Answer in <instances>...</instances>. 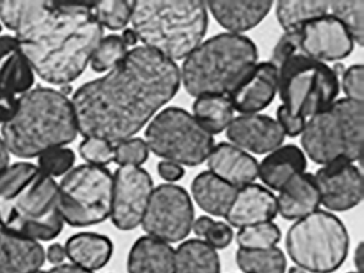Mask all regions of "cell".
Returning a JSON list of instances; mask_svg holds the SVG:
<instances>
[{
    "label": "cell",
    "mask_w": 364,
    "mask_h": 273,
    "mask_svg": "<svg viewBox=\"0 0 364 273\" xmlns=\"http://www.w3.org/2000/svg\"><path fill=\"white\" fill-rule=\"evenodd\" d=\"M148 157V145L140 138L127 139L114 146V161L120 166H139Z\"/></svg>",
    "instance_id": "obj_37"
},
{
    "label": "cell",
    "mask_w": 364,
    "mask_h": 273,
    "mask_svg": "<svg viewBox=\"0 0 364 273\" xmlns=\"http://www.w3.org/2000/svg\"><path fill=\"white\" fill-rule=\"evenodd\" d=\"M353 41L344 26L331 14L301 27V51L317 61H336L350 55Z\"/></svg>",
    "instance_id": "obj_15"
},
{
    "label": "cell",
    "mask_w": 364,
    "mask_h": 273,
    "mask_svg": "<svg viewBox=\"0 0 364 273\" xmlns=\"http://www.w3.org/2000/svg\"><path fill=\"white\" fill-rule=\"evenodd\" d=\"M80 153L89 164L104 166L114 159V146L100 138H86L80 143Z\"/></svg>",
    "instance_id": "obj_38"
},
{
    "label": "cell",
    "mask_w": 364,
    "mask_h": 273,
    "mask_svg": "<svg viewBox=\"0 0 364 273\" xmlns=\"http://www.w3.org/2000/svg\"><path fill=\"white\" fill-rule=\"evenodd\" d=\"M237 190L210 171L200 173L191 183V193L196 203L215 217H225Z\"/></svg>",
    "instance_id": "obj_26"
},
{
    "label": "cell",
    "mask_w": 364,
    "mask_h": 273,
    "mask_svg": "<svg viewBox=\"0 0 364 273\" xmlns=\"http://www.w3.org/2000/svg\"><path fill=\"white\" fill-rule=\"evenodd\" d=\"M18 107V98L0 87V124H5L14 117Z\"/></svg>",
    "instance_id": "obj_43"
},
{
    "label": "cell",
    "mask_w": 364,
    "mask_h": 273,
    "mask_svg": "<svg viewBox=\"0 0 364 273\" xmlns=\"http://www.w3.org/2000/svg\"><path fill=\"white\" fill-rule=\"evenodd\" d=\"M180 82L176 62L148 47H136L105 76L74 94L78 132L112 144L131 139L174 97Z\"/></svg>",
    "instance_id": "obj_1"
},
{
    "label": "cell",
    "mask_w": 364,
    "mask_h": 273,
    "mask_svg": "<svg viewBox=\"0 0 364 273\" xmlns=\"http://www.w3.org/2000/svg\"><path fill=\"white\" fill-rule=\"evenodd\" d=\"M236 262L244 273H285L287 259L278 247L266 250L240 249Z\"/></svg>",
    "instance_id": "obj_31"
},
{
    "label": "cell",
    "mask_w": 364,
    "mask_h": 273,
    "mask_svg": "<svg viewBox=\"0 0 364 273\" xmlns=\"http://www.w3.org/2000/svg\"><path fill=\"white\" fill-rule=\"evenodd\" d=\"M146 145L159 157L185 166H199L214 149V138L184 109L159 112L146 130Z\"/></svg>",
    "instance_id": "obj_10"
},
{
    "label": "cell",
    "mask_w": 364,
    "mask_h": 273,
    "mask_svg": "<svg viewBox=\"0 0 364 273\" xmlns=\"http://www.w3.org/2000/svg\"><path fill=\"white\" fill-rule=\"evenodd\" d=\"M46 273H93L92 271L86 270V269L82 268V267L76 266V264H59V266L55 267V268L50 269L48 272Z\"/></svg>",
    "instance_id": "obj_47"
},
{
    "label": "cell",
    "mask_w": 364,
    "mask_h": 273,
    "mask_svg": "<svg viewBox=\"0 0 364 273\" xmlns=\"http://www.w3.org/2000/svg\"><path fill=\"white\" fill-rule=\"evenodd\" d=\"M46 257L48 258L52 264L59 266L63 264L65 258L67 257V253H65V247L59 245V243H54L48 247V253L46 254Z\"/></svg>",
    "instance_id": "obj_45"
},
{
    "label": "cell",
    "mask_w": 364,
    "mask_h": 273,
    "mask_svg": "<svg viewBox=\"0 0 364 273\" xmlns=\"http://www.w3.org/2000/svg\"><path fill=\"white\" fill-rule=\"evenodd\" d=\"M277 119H278L277 122L282 128L284 134L289 136H296L302 134L306 123V119L294 115L283 105H281L277 110Z\"/></svg>",
    "instance_id": "obj_42"
},
{
    "label": "cell",
    "mask_w": 364,
    "mask_h": 273,
    "mask_svg": "<svg viewBox=\"0 0 364 273\" xmlns=\"http://www.w3.org/2000/svg\"><path fill=\"white\" fill-rule=\"evenodd\" d=\"M280 238V228L272 222L240 228L236 236L238 245L244 250L272 249L276 247Z\"/></svg>",
    "instance_id": "obj_33"
},
{
    "label": "cell",
    "mask_w": 364,
    "mask_h": 273,
    "mask_svg": "<svg viewBox=\"0 0 364 273\" xmlns=\"http://www.w3.org/2000/svg\"><path fill=\"white\" fill-rule=\"evenodd\" d=\"M153 190L152 178L144 168L121 166L116 171L110 217L119 230H131L141 224Z\"/></svg>",
    "instance_id": "obj_13"
},
{
    "label": "cell",
    "mask_w": 364,
    "mask_h": 273,
    "mask_svg": "<svg viewBox=\"0 0 364 273\" xmlns=\"http://www.w3.org/2000/svg\"><path fill=\"white\" fill-rule=\"evenodd\" d=\"M306 168L304 151L294 144L270 151L259 166V176L267 187L280 191L287 181L301 174Z\"/></svg>",
    "instance_id": "obj_23"
},
{
    "label": "cell",
    "mask_w": 364,
    "mask_h": 273,
    "mask_svg": "<svg viewBox=\"0 0 364 273\" xmlns=\"http://www.w3.org/2000/svg\"><path fill=\"white\" fill-rule=\"evenodd\" d=\"M298 53H302L301 28L289 30L281 36L280 40L274 47L270 63L274 64L277 68H279L285 61L291 59L294 55H298Z\"/></svg>",
    "instance_id": "obj_39"
},
{
    "label": "cell",
    "mask_w": 364,
    "mask_h": 273,
    "mask_svg": "<svg viewBox=\"0 0 364 273\" xmlns=\"http://www.w3.org/2000/svg\"><path fill=\"white\" fill-rule=\"evenodd\" d=\"M329 1L315 0H282L277 4V17L283 29H300L313 19L327 15Z\"/></svg>",
    "instance_id": "obj_30"
},
{
    "label": "cell",
    "mask_w": 364,
    "mask_h": 273,
    "mask_svg": "<svg viewBox=\"0 0 364 273\" xmlns=\"http://www.w3.org/2000/svg\"><path fill=\"white\" fill-rule=\"evenodd\" d=\"M58 185L28 162L0 174V228L35 241L56 238L63 228Z\"/></svg>",
    "instance_id": "obj_3"
},
{
    "label": "cell",
    "mask_w": 364,
    "mask_h": 273,
    "mask_svg": "<svg viewBox=\"0 0 364 273\" xmlns=\"http://www.w3.org/2000/svg\"><path fill=\"white\" fill-rule=\"evenodd\" d=\"M46 262V251L38 241L0 228V273H33Z\"/></svg>",
    "instance_id": "obj_20"
},
{
    "label": "cell",
    "mask_w": 364,
    "mask_h": 273,
    "mask_svg": "<svg viewBox=\"0 0 364 273\" xmlns=\"http://www.w3.org/2000/svg\"><path fill=\"white\" fill-rule=\"evenodd\" d=\"M0 19L16 32L14 38L33 72L54 85L76 80L103 38L92 4L3 1Z\"/></svg>",
    "instance_id": "obj_2"
},
{
    "label": "cell",
    "mask_w": 364,
    "mask_h": 273,
    "mask_svg": "<svg viewBox=\"0 0 364 273\" xmlns=\"http://www.w3.org/2000/svg\"><path fill=\"white\" fill-rule=\"evenodd\" d=\"M65 249L73 264L93 271L103 268L109 262L114 245L104 235L80 232L67 241Z\"/></svg>",
    "instance_id": "obj_27"
},
{
    "label": "cell",
    "mask_w": 364,
    "mask_h": 273,
    "mask_svg": "<svg viewBox=\"0 0 364 273\" xmlns=\"http://www.w3.org/2000/svg\"><path fill=\"white\" fill-rule=\"evenodd\" d=\"M321 204L332 211H346L363 198L362 173L353 162L336 160L325 164L314 176Z\"/></svg>",
    "instance_id": "obj_14"
},
{
    "label": "cell",
    "mask_w": 364,
    "mask_h": 273,
    "mask_svg": "<svg viewBox=\"0 0 364 273\" xmlns=\"http://www.w3.org/2000/svg\"><path fill=\"white\" fill-rule=\"evenodd\" d=\"M329 11H331L332 16L344 26L353 42L362 46L364 41L363 0L330 1Z\"/></svg>",
    "instance_id": "obj_32"
},
{
    "label": "cell",
    "mask_w": 364,
    "mask_h": 273,
    "mask_svg": "<svg viewBox=\"0 0 364 273\" xmlns=\"http://www.w3.org/2000/svg\"><path fill=\"white\" fill-rule=\"evenodd\" d=\"M277 198L278 213L287 220H299L317 210L321 196L310 173H301L287 181Z\"/></svg>",
    "instance_id": "obj_22"
},
{
    "label": "cell",
    "mask_w": 364,
    "mask_h": 273,
    "mask_svg": "<svg viewBox=\"0 0 364 273\" xmlns=\"http://www.w3.org/2000/svg\"><path fill=\"white\" fill-rule=\"evenodd\" d=\"M213 222H214V220L210 219V217H206V215L200 217L199 219L193 221V232H195L197 236L204 237V235L206 234L210 226L212 225Z\"/></svg>",
    "instance_id": "obj_46"
},
{
    "label": "cell",
    "mask_w": 364,
    "mask_h": 273,
    "mask_svg": "<svg viewBox=\"0 0 364 273\" xmlns=\"http://www.w3.org/2000/svg\"><path fill=\"white\" fill-rule=\"evenodd\" d=\"M227 136L235 146L255 154H266L281 146L285 134L276 119L267 115L245 114L232 119Z\"/></svg>",
    "instance_id": "obj_17"
},
{
    "label": "cell",
    "mask_w": 364,
    "mask_h": 273,
    "mask_svg": "<svg viewBox=\"0 0 364 273\" xmlns=\"http://www.w3.org/2000/svg\"><path fill=\"white\" fill-rule=\"evenodd\" d=\"M157 171H159V176L165 181H169V183L180 181L185 174L184 168L181 164L168 161V160L161 161L157 166Z\"/></svg>",
    "instance_id": "obj_44"
},
{
    "label": "cell",
    "mask_w": 364,
    "mask_h": 273,
    "mask_svg": "<svg viewBox=\"0 0 364 273\" xmlns=\"http://www.w3.org/2000/svg\"><path fill=\"white\" fill-rule=\"evenodd\" d=\"M257 61V46L250 38L231 32L217 34L187 55L181 80L195 97L229 95Z\"/></svg>",
    "instance_id": "obj_6"
},
{
    "label": "cell",
    "mask_w": 364,
    "mask_h": 273,
    "mask_svg": "<svg viewBox=\"0 0 364 273\" xmlns=\"http://www.w3.org/2000/svg\"><path fill=\"white\" fill-rule=\"evenodd\" d=\"M278 90L283 106L306 119L336 102L338 73L323 62L298 53L278 68Z\"/></svg>",
    "instance_id": "obj_9"
},
{
    "label": "cell",
    "mask_w": 364,
    "mask_h": 273,
    "mask_svg": "<svg viewBox=\"0 0 364 273\" xmlns=\"http://www.w3.org/2000/svg\"><path fill=\"white\" fill-rule=\"evenodd\" d=\"M176 273H220V259L214 247L200 239L183 242L176 251Z\"/></svg>",
    "instance_id": "obj_28"
},
{
    "label": "cell",
    "mask_w": 364,
    "mask_h": 273,
    "mask_svg": "<svg viewBox=\"0 0 364 273\" xmlns=\"http://www.w3.org/2000/svg\"><path fill=\"white\" fill-rule=\"evenodd\" d=\"M35 72L14 36H0V87L14 94L31 91Z\"/></svg>",
    "instance_id": "obj_21"
},
{
    "label": "cell",
    "mask_w": 364,
    "mask_h": 273,
    "mask_svg": "<svg viewBox=\"0 0 364 273\" xmlns=\"http://www.w3.org/2000/svg\"><path fill=\"white\" fill-rule=\"evenodd\" d=\"M363 112V102L342 98L311 117L301 134L306 155L321 166L361 160Z\"/></svg>",
    "instance_id": "obj_7"
},
{
    "label": "cell",
    "mask_w": 364,
    "mask_h": 273,
    "mask_svg": "<svg viewBox=\"0 0 364 273\" xmlns=\"http://www.w3.org/2000/svg\"><path fill=\"white\" fill-rule=\"evenodd\" d=\"M131 21L144 46L173 61L201 44L208 30V6L202 1H133Z\"/></svg>",
    "instance_id": "obj_5"
},
{
    "label": "cell",
    "mask_w": 364,
    "mask_h": 273,
    "mask_svg": "<svg viewBox=\"0 0 364 273\" xmlns=\"http://www.w3.org/2000/svg\"><path fill=\"white\" fill-rule=\"evenodd\" d=\"M193 219L195 210L186 190L164 183L153 190L141 224L149 236L178 242L188 236Z\"/></svg>",
    "instance_id": "obj_12"
},
{
    "label": "cell",
    "mask_w": 364,
    "mask_h": 273,
    "mask_svg": "<svg viewBox=\"0 0 364 273\" xmlns=\"http://www.w3.org/2000/svg\"><path fill=\"white\" fill-rule=\"evenodd\" d=\"M277 213L276 196L266 188L251 183L237 190L225 219L231 225L242 228L272 222Z\"/></svg>",
    "instance_id": "obj_18"
},
{
    "label": "cell",
    "mask_w": 364,
    "mask_h": 273,
    "mask_svg": "<svg viewBox=\"0 0 364 273\" xmlns=\"http://www.w3.org/2000/svg\"><path fill=\"white\" fill-rule=\"evenodd\" d=\"M58 190L61 215L70 225H95L112 213L114 176L105 166L82 164L73 168Z\"/></svg>",
    "instance_id": "obj_11"
},
{
    "label": "cell",
    "mask_w": 364,
    "mask_h": 273,
    "mask_svg": "<svg viewBox=\"0 0 364 273\" xmlns=\"http://www.w3.org/2000/svg\"><path fill=\"white\" fill-rule=\"evenodd\" d=\"M75 154L65 146L48 149L39 156V168L50 177L61 176L72 170Z\"/></svg>",
    "instance_id": "obj_36"
},
{
    "label": "cell",
    "mask_w": 364,
    "mask_h": 273,
    "mask_svg": "<svg viewBox=\"0 0 364 273\" xmlns=\"http://www.w3.org/2000/svg\"><path fill=\"white\" fill-rule=\"evenodd\" d=\"M123 42L127 46H134L137 44L138 36L136 32L133 29H127L123 31L122 36H121Z\"/></svg>",
    "instance_id": "obj_49"
},
{
    "label": "cell",
    "mask_w": 364,
    "mask_h": 273,
    "mask_svg": "<svg viewBox=\"0 0 364 273\" xmlns=\"http://www.w3.org/2000/svg\"><path fill=\"white\" fill-rule=\"evenodd\" d=\"M289 273H309L308 271L302 269L301 267L294 266L291 267L289 270Z\"/></svg>",
    "instance_id": "obj_51"
},
{
    "label": "cell",
    "mask_w": 364,
    "mask_h": 273,
    "mask_svg": "<svg viewBox=\"0 0 364 273\" xmlns=\"http://www.w3.org/2000/svg\"><path fill=\"white\" fill-rule=\"evenodd\" d=\"M285 245L296 266L308 272L332 273L346 259L349 236L336 215L316 210L289 228Z\"/></svg>",
    "instance_id": "obj_8"
},
{
    "label": "cell",
    "mask_w": 364,
    "mask_h": 273,
    "mask_svg": "<svg viewBox=\"0 0 364 273\" xmlns=\"http://www.w3.org/2000/svg\"><path fill=\"white\" fill-rule=\"evenodd\" d=\"M78 127L71 100L56 90L37 87L18 98L14 117L1 128L9 153L33 158L75 140Z\"/></svg>",
    "instance_id": "obj_4"
},
{
    "label": "cell",
    "mask_w": 364,
    "mask_h": 273,
    "mask_svg": "<svg viewBox=\"0 0 364 273\" xmlns=\"http://www.w3.org/2000/svg\"><path fill=\"white\" fill-rule=\"evenodd\" d=\"M9 151H8L3 139L0 138V174L9 166Z\"/></svg>",
    "instance_id": "obj_48"
},
{
    "label": "cell",
    "mask_w": 364,
    "mask_h": 273,
    "mask_svg": "<svg viewBox=\"0 0 364 273\" xmlns=\"http://www.w3.org/2000/svg\"><path fill=\"white\" fill-rule=\"evenodd\" d=\"M363 65L355 64L343 74V90L347 98L353 102H363Z\"/></svg>",
    "instance_id": "obj_40"
},
{
    "label": "cell",
    "mask_w": 364,
    "mask_h": 273,
    "mask_svg": "<svg viewBox=\"0 0 364 273\" xmlns=\"http://www.w3.org/2000/svg\"><path fill=\"white\" fill-rule=\"evenodd\" d=\"M93 12L102 27L121 30L131 21L133 1L108 0L92 4Z\"/></svg>",
    "instance_id": "obj_35"
},
{
    "label": "cell",
    "mask_w": 364,
    "mask_h": 273,
    "mask_svg": "<svg viewBox=\"0 0 364 273\" xmlns=\"http://www.w3.org/2000/svg\"><path fill=\"white\" fill-rule=\"evenodd\" d=\"M176 251L169 243L152 236L140 237L129 254V273H176Z\"/></svg>",
    "instance_id": "obj_24"
},
{
    "label": "cell",
    "mask_w": 364,
    "mask_h": 273,
    "mask_svg": "<svg viewBox=\"0 0 364 273\" xmlns=\"http://www.w3.org/2000/svg\"><path fill=\"white\" fill-rule=\"evenodd\" d=\"M193 109V117L210 134L227 129L233 119L234 109L225 95L200 96Z\"/></svg>",
    "instance_id": "obj_29"
},
{
    "label": "cell",
    "mask_w": 364,
    "mask_h": 273,
    "mask_svg": "<svg viewBox=\"0 0 364 273\" xmlns=\"http://www.w3.org/2000/svg\"><path fill=\"white\" fill-rule=\"evenodd\" d=\"M1 30H3V27H1V23H0V32H1Z\"/></svg>",
    "instance_id": "obj_53"
},
{
    "label": "cell",
    "mask_w": 364,
    "mask_h": 273,
    "mask_svg": "<svg viewBox=\"0 0 364 273\" xmlns=\"http://www.w3.org/2000/svg\"><path fill=\"white\" fill-rule=\"evenodd\" d=\"M208 168L236 189L251 185L259 176V164L248 153L230 143L214 146L208 158Z\"/></svg>",
    "instance_id": "obj_19"
},
{
    "label": "cell",
    "mask_w": 364,
    "mask_h": 273,
    "mask_svg": "<svg viewBox=\"0 0 364 273\" xmlns=\"http://www.w3.org/2000/svg\"><path fill=\"white\" fill-rule=\"evenodd\" d=\"M272 1H213L206 4L213 16L231 33L248 31L259 25L272 8Z\"/></svg>",
    "instance_id": "obj_25"
},
{
    "label": "cell",
    "mask_w": 364,
    "mask_h": 273,
    "mask_svg": "<svg viewBox=\"0 0 364 273\" xmlns=\"http://www.w3.org/2000/svg\"><path fill=\"white\" fill-rule=\"evenodd\" d=\"M278 68L274 64H257L228 96L234 110L245 115L265 109L278 91Z\"/></svg>",
    "instance_id": "obj_16"
},
{
    "label": "cell",
    "mask_w": 364,
    "mask_h": 273,
    "mask_svg": "<svg viewBox=\"0 0 364 273\" xmlns=\"http://www.w3.org/2000/svg\"><path fill=\"white\" fill-rule=\"evenodd\" d=\"M204 238H205V242L215 250L225 249L232 242L233 230L231 226L225 222L214 221L204 235Z\"/></svg>",
    "instance_id": "obj_41"
},
{
    "label": "cell",
    "mask_w": 364,
    "mask_h": 273,
    "mask_svg": "<svg viewBox=\"0 0 364 273\" xmlns=\"http://www.w3.org/2000/svg\"><path fill=\"white\" fill-rule=\"evenodd\" d=\"M355 262L358 268H359V272H361L362 264H363V245H362V243L358 247L357 251H355Z\"/></svg>",
    "instance_id": "obj_50"
},
{
    "label": "cell",
    "mask_w": 364,
    "mask_h": 273,
    "mask_svg": "<svg viewBox=\"0 0 364 273\" xmlns=\"http://www.w3.org/2000/svg\"><path fill=\"white\" fill-rule=\"evenodd\" d=\"M127 46L120 36L112 34L102 38L91 57V66L97 73L109 72L127 55Z\"/></svg>",
    "instance_id": "obj_34"
},
{
    "label": "cell",
    "mask_w": 364,
    "mask_h": 273,
    "mask_svg": "<svg viewBox=\"0 0 364 273\" xmlns=\"http://www.w3.org/2000/svg\"><path fill=\"white\" fill-rule=\"evenodd\" d=\"M349 273H361V272H349Z\"/></svg>",
    "instance_id": "obj_54"
},
{
    "label": "cell",
    "mask_w": 364,
    "mask_h": 273,
    "mask_svg": "<svg viewBox=\"0 0 364 273\" xmlns=\"http://www.w3.org/2000/svg\"><path fill=\"white\" fill-rule=\"evenodd\" d=\"M33 273H46V272H43V271H36V272H33Z\"/></svg>",
    "instance_id": "obj_52"
}]
</instances>
